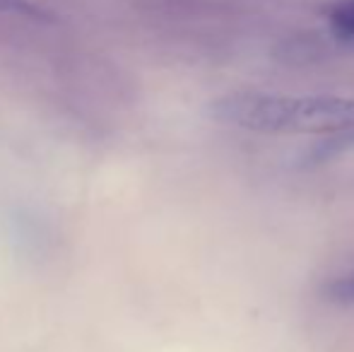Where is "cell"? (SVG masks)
Masks as SVG:
<instances>
[{
	"mask_svg": "<svg viewBox=\"0 0 354 352\" xmlns=\"http://www.w3.org/2000/svg\"><path fill=\"white\" fill-rule=\"evenodd\" d=\"M210 113L219 123L256 133H328L354 128V97L232 92L214 99Z\"/></svg>",
	"mask_w": 354,
	"mask_h": 352,
	"instance_id": "1",
	"label": "cell"
},
{
	"mask_svg": "<svg viewBox=\"0 0 354 352\" xmlns=\"http://www.w3.org/2000/svg\"><path fill=\"white\" fill-rule=\"evenodd\" d=\"M330 34L345 46H354V0H342L328 12Z\"/></svg>",
	"mask_w": 354,
	"mask_h": 352,
	"instance_id": "2",
	"label": "cell"
},
{
	"mask_svg": "<svg viewBox=\"0 0 354 352\" xmlns=\"http://www.w3.org/2000/svg\"><path fill=\"white\" fill-rule=\"evenodd\" d=\"M326 297L333 302H342V304H352L354 302V272L345 277H337L326 287Z\"/></svg>",
	"mask_w": 354,
	"mask_h": 352,
	"instance_id": "3",
	"label": "cell"
},
{
	"mask_svg": "<svg viewBox=\"0 0 354 352\" xmlns=\"http://www.w3.org/2000/svg\"><path fill=\"white\" fill-rule=\"evenodd\" d=\"M0 12H15V15H37L29 0H0Z\"/></svg>",
	"mask_w": 354,
	"mask_h": 352,
	"instance_id": "4",
	"label": "cell"
}]
</instances>
